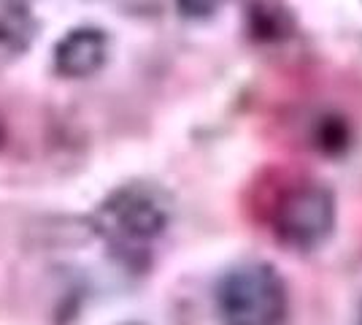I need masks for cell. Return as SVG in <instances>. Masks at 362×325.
<instances>
[{"label":"cell","mask_w":362,"mask_h":325,"mask_svg":"<svg viewBox=\"0 0 362 325\" xmlns=\"http://www.w3.org/2000/svg\"><path fill=\"white\" fill-rule=\"evenodd\" d=\"M173 198L157 182H124L114 187L92 215V228L111 249L136 255L168 231Z\"/></svg>","instance_id":"obj_1"},{"label":"cell","mask_w":362,"mask_h":325,"mask_svg":"<svg viewBox=\"0 0 362 325\" xmlns=\"http://www.w3.org/2000/svg\"><path fill=\"white\" fill-rule=\"evenodd\" d=\"M214 307L222 325H284L289 317V287L268 261L230 266L214 287Z\"/></svg>","instance_id":"obj_2"},{"label":"cell","mask_w":362,"mask_h":325,"mask_svg":"<svg viewBox=\"0 0 362 325\" xmlns=\"http://www.w3.org/2000/svg\"><path fill=\"white\" fill-rule=\"evenodd\" d=\"M338 225V198L327 182L298 179L276 193L268 206V228L281 247L314 252L330 241Z\"/></svg>","instance_id":"obj_3"},{"label":"cell","mask_w":362,"mask_h":325,"mask_svg":"<svg viewBox=\"0 0 362 325\" xmlns=\"http://www.w3.org/2000/svg\"><path fill=\"white\" fill-rule=\"evenodd\" d=\"M111 55V35L98 25H78L52 49L54 71L62 79H90L103 71Z\"/></svg>","instance_id":"obj_4"},{"label":"cell","mask_w":362,"mask_h":325,"mask_svg":"<svg viewBox=\"0 0 362 325\" xmlns=\"http://www.w3.org/2000/svg\"><path fill=\"white\" fill-rule=\"evenodd\" d=\"M243 30L255 44H284L295 35V16L281 0H249L243 6Z\"/></svg>","instance_id":"obj_5"},{"label":"cell","mask_w":362,"mask_h":325,"mask_svg":"<svg viewBox=\"0 0 362 325\" xmlns=\"http://www.w3.org/2000/svg\"><path fill=\"white\" fill-rule=\"evenodd\" d=\"M38 35V19L25 0H0V62L28 55Z\"/></svg>","instance_id":"obj_6"},{"label":"cell","mask_w":362,"mask_h":325,"mask_svg":"<svg viewBox=\"0 0 362 325\" xmlns=\"http://www.w3.org/2000/svg\"><path fill=\"white\" fill-rule=\"evenodd\" d=\"M311 144L319 155L325 157H344L354 144V130L344 114L325 111L311 125Z\"/></svg>","instance_id":"obj_7"},{"label":"cell","mask_w":362,"mask_h":325,"mask_svg":"<svg viewBox=\"0 0 362 325\" xmlns=\"http://www.w3.org/2000/svg\"><path fill=\"white\" fill-rule=\"evenodd\" d=\"M173 3H176V11H179L181 19L206 22V19L219 14V8L225 6L227 0H173Z\"/></svg>","instance_id":"obj_8"},{"label":"cell","mask_w":362,"mask_h":325,"mask_svg":"<svg viewBox=\"0 0 362 325\" xmlns=\"http://www.w3.org/2000/svg\"><path fill=\"white\" fill-rule=\"evenodd\" d=\"M6 136H8V125H6V114L0 111V149H3V144H6Z\"/></svg>","instance_id":"obj_9"},{"label":"cell","mask_w":362,"mask_h":325,"mask_svg":"<svg viewBox=\"0 0 362 325\" xmlns=\"http://www.w3.org/2000/svg\"><path fill=\"white\" fill-rule=\"evenodd\" d=\"M357 325H362V301H360V307H357Z\"/></svg>","instance_id":"obj_10"},{"label":"cell","mask_w":362,"mask_h":325,"mask_svg":"<svg viewBox=\"0 0 362 325\" xmlns=\"http://www.w3.org/2000/svg\"><path fill=\"white\" fill-rule=\"evenodd\" d=\"M124 325H141V323H124Z\"/></svg>","instance_id":"obj_11"}]
</instances>
